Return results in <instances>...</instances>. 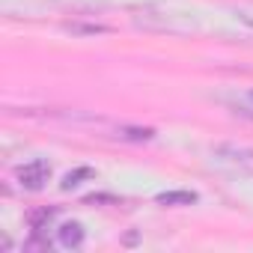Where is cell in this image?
Wrapping results in <instances>:
<instances>
[{
	"instance_id": "3",
	"label": "cell",
	"mask_w": 253,
	"mask_h": 253,
	"mask_svg": "<svg viewBox=\"0 0 253 253\" xmlns=\"http://www.w3.org/2000/svg\"><path fill=\"white\" fill-rule=\"evenodd\" d=\"M57 232H60V244L63 247H81L84 244V226L81 223H63Z\"/></svg>"
},
{
	"instance_id": "5",
	"label": "cell",
	"mask_w": 253,
	"mask_h": 253,
	"mask_svg": "<svg viewBox=\"0 0 253 253\" xmlns=\"http://www.w3.org/2000/svg\"><path fill=\"white\" fill-rule=\"evenodd\" d=\"M89 176H92V170H89V167H78L75 173H69V176L63 179V188L69 191V188H75V185H81V179H89Z\"/></svg>"
},
{
	"instance_id": "8",
	"label": "cell",
	"mask_w": 253,
	"mask_h": 253,
	"mask_svg": "<svg viewBox=\"0 0 253 253\" xmlns=\"http://www.w3.org/2000/svg\"><path fill=\"white\" fill-rule=\"evenodd\" d=\"M250 101H253V92H250Z\"/></svg>"
},
{
	"instance_id": "7",
	"label": "cell",
	"mask_w": 253,
	"mask_h": 253,
	"mask_svg": "<svg viewBox=\"0 0 253 253\" xmlns=\"http://www.w3.org/2000/svg\"><path fill=\"white\" fill-rule=\"evenodd\" d=\"M119 137H125V140H152L155 131L152 128H122Z\"/></svg>"
},
{
	"instance_id": "2",
	"label": "cell",
	"mask_w": 253,
	"mask_h": 253,
	"mask_svg": "<svg viewBox=\"0 0 253 253\" xmlns=\"http://www.w3.org/2000/svg\"><path fill=\"white\" fill-rule=\"evenodd\" d=\"M214 158L217 161H226V164H235V167H253V149L232 146V143L214 146Z\"/></svg>"
},
{
	"instance_id": "1",
	"label": "cell",
	"mask_w": 253,
	"mask_h": 253,
	"mask_svg": "<svg viewBox=\"0 0 253 253\" xmlns=\"http://www.w3.org/2000/svg\"><path fill=\"white\" fill-rule=\"evenodd\" d=\"M48 179H51V167H48V161H42V158H36V161L18 167V182H21V188H27V191H42Z\"/></svg>"
},
{
	"instance_id": "4",
	"label": "cell",
	"mask_w": 253,
	"mask_h": 253,
	"mask_svg": "<svg viewBox=\"0 0 253 253\" xmlns=\"http://www.w3.org/2000/svg\"><path fill=\"white\" fill-rule=\"evenodd\" d=\"M158 203L161 206H194L197 194L194 191H167V194H158Z\"/></svg>"
},
{
	"instance_id": "6",
	"label": "cell",
	"mask_w": 253,
	"mask_h": 253,
	"mask_svg": "<svg viewBox=\"0 0 253 253\" xmlns=\"http://www.w3.org/2000/svg\"><path fill=\"white\" fill-rule=\"evenodd\" d=\"M54 214H57V209H42V211H33V214H30V226L39 232V229H42V226L54 217Z\"/></svg>"
}]
</instances>
